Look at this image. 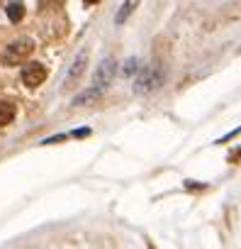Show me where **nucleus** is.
<instances>
[{
  "instance_id": "obj_6",
  "label": "nucleus",
  "mask_w": 241,
  "mask_h": 249,
  "mask_svg": "<svg viewBox=\"0 0 241 249\" xmlns=\"http://www.w3.org/2000/svg\"><path fill=\"white\" fill-rule=\"evenodd\" d=\"M137 5H139V0H125L122 8H119V13L114 15V25H125L129 20V15L137 10Z\"/></svg>"
},
{
  "instance_id": "obj_7",
  "label": "nucleus",
  "mask_w": 241,
  "mask_h": 249,
  "mask_svg": "<svg viewBox=\"0 0 241 249\" xmlns=\"http://www.w3.org/2000/svg\"><path fill=\"white\" fill-rule=\"evenodd\" d=\"M15 105L13 103H0V127H8V124L15 120Z\"/></svg>"
},
{
  "instance_id": "obj_11",
  "label": "nucleus",
  "mask_w": 241,
  "mask_h": 249,
  "mask_svg": "<svg viewBox=\"0 0 241 249\" xmlns=\"http://www.w3.org/2000/svg\"><path fill=\"white\" fill-rule=\"evenodd\" d=\"M83 3H85V5H90V3H97V0H83Z\"/></svg>"
},
{
  "instance_id": "obj_9",
  "label": "nucleus",
  "mask_w": 241,
  "mask_h": 249,
  "mask_svg": "<svg viewBox=\"0 0 241 249\" xmlns=\"http://www.w3.org/2000/svg\"><path fill=\"white\" fill-rule=\"evenodd\" d=\"M100 98V93L97 90H93V88H88V90H83L80 95H76L73 100H71V105L76 107V105H85V103H93V100H97Z\"/></svg>"
},
{
  "instance_id": "obj_8",
  "label": "nucleus",
  "mask_w": 241,
  "mask_h": 249,
  "mask_svg": "<svg viewBox=\"0 0 241 249\" xmlns=\"http://www.w3.org/2000/svg\"><path fill=\"white\" fill-rule=\"evenodd\" d=\"M5 13H8V18H10V22H20V20L25 18V5L20 3V0H13V3H8V8H5Z\"/></svg>"
},
{
  "instance_id": "obj_10",
  "label": "nucleus",
  "mask_w": 241,
  "mask_h": 249,
  "mask_svg": "<svg viewBox=\"0 0 241 249\" xmlns=\"http://www.w3.org/2000/svg\"><path fill=\"white\" fill-rule=\"evenodd\" d=\"M134 71H137V59H127V61H125V69H122V73H125V76H132Z\"/></svg>"
},
{
  "instance_id": "obj_3",
  "label": "nucleus",
  "mask_w": 241,
  "mask_h": 249,
  "mask_svg": "<svg viewBox=\"0 0 241 249\" xmlns=\"http://www.w3.org/2000/svg\"><path fill=\"white\" fill-rule=\"evenodd\" d=\"M114 73H117V61H114V59H105V61L97 66V71H95V78H93V90H97V93L102 95V93L107 90V86L112 83Z\"/></svg>"
},
{
  "instance_id": "obj_1",
  "label": "nucleus",
  "mask_w": 241,
  "mask_h": 249,
  "mask_svg": "<svg viewBox=\"0 0 241 249\" xmlns=\"http://www.w3.org/2000/svg\"><path fill=\"white\" fill-rule=\"evenodd\" d=\"M166 81V71L161 66H146L137 81H134V93L137 95H144V93H151V90H159Z\"/></svg>"
},
{
  "instance_id": "obj_5",
  "label": "nucleus",
  "mask_w": 241,
  "mask_h": 249,
  "mask_svg": "<svg viewBox=\"0 0 241 249\" xmlns=\"http://www.w3.org/2000/svg\"><path fill=\"white\" fill-rule=\"evenodd\" d=\"M85 64H88V49H83L78 56H76V61H73V66L68 69V76H66V86H71L80 73H83V69H85Z\"/></svg>"
},
{
  "instance_id": "obj_4",
  "label": "nucleus",
  "mask_w": 241,
  "mask_h": 249,
  "mask_svg": "<svg viewBox=\"0 0 241 249\" xmlns=\"http://www.w3.org/2000/svg\"><path fill=\"white\" fill-rule=\"evenodd\" d=\"M20 78L27 88H37L47 81V66L39 64V61H32V64H25L22 71H20Z\"/></svg>"
},
{
  "instance_id": "obj_2",
  "label": "nucleus",
  "mask_w": 241,
  "mask_h": 249,
  "mask_svg": "<svg viewBox=\"0 0 241 249\" xmlns=\"http://www.w3.org/2000/svg\"><path fill=\"white\" fill-rule=\"evenodd\" d=\"M32 52H34V39H32V37H20V39H15V42H10V44L5 47V52H3V64H5V66H15V64H20L22 59H27Z\"/></svg>"
}]
</instances>
